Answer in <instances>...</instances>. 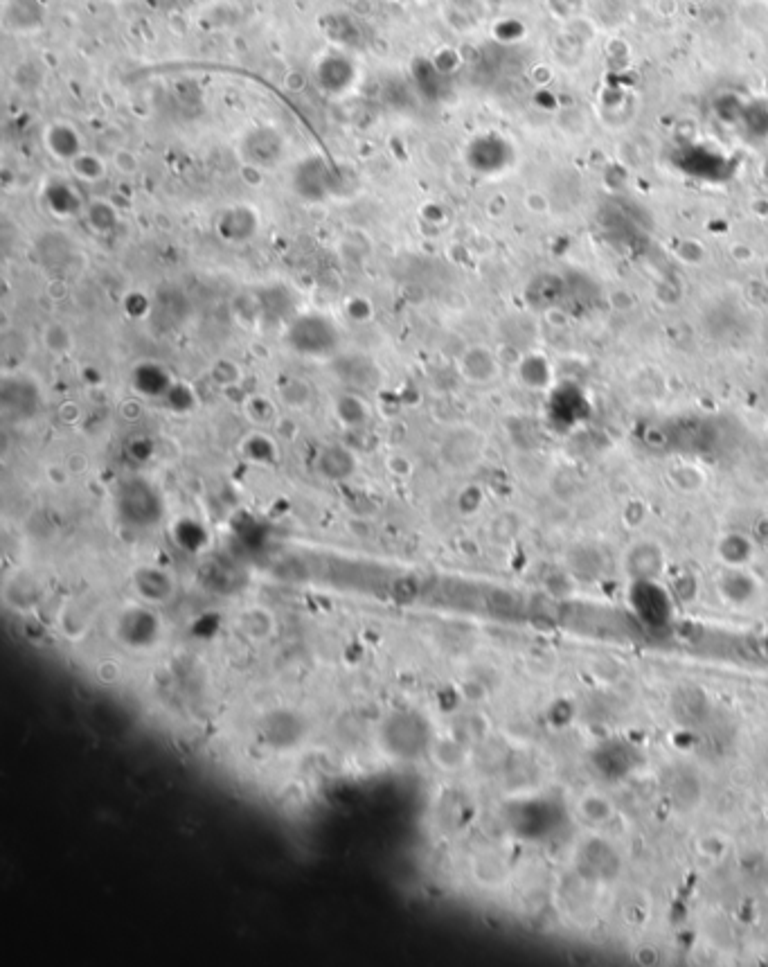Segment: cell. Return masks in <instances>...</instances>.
<instances>
[{"label":"cell","instance_id":"cell-7","mask_svg":"<svg viewBox=\"0 0 768 967\" xmlns=\"http://www.w3.org/2000/svg\"><path fill=\"white\" fill-rule=\"evenodd\" d=\"M334 413L338 422L345 424V427H361L370 418V406L359 393L347 390V393L338 395L334 402Z\"/></svg>","mask_w":768,"mask_h":967},{"label":"cell","instance_id":"cell-13","mask_svg":"<svg viewBox=\"0 0 768 967\" xmlns=\"http://www.w3.org/2000/svg\"><path fill=\"white\" fill-rule=\"evenodd\" d=\"M86 219L97 233H109V230H113L115 224H118V212H115V208L109 201L97 199L93 203H88Z\"/></svg>","mask_w":768,"mask_h":967},{"label":"cell","instance_id":"cell-16","mask_svg":"<svg viewBox=\"0 0 768 967\" xmlns=\"http://www.w3.org/2000/svg\"><path fill=\"white\" fill-rule=\"evenodd\" d=\"M70 165H73V170L77 172L79 179L84 181H100L106 172L104 161H100V158L93 154H79L77 158L70 161Z\"/></svg>","mask_w":768,"mask_h":967},{"label":"cell","instance_id":"cell-1","mask_svg":"<svg viewBox=\"0 0 768 967\" xmlns=\"http://www.w3.org/2000/svg\"><path fill=\"white\" fill-rule=\"evenodd\" d=\"M287 341L302 357H334L341 345L338 327L329 316L323 314H305L291 323L287 332Z\"/></svg>","mask_w":768,"mask_h":967},{"label":"cell","instance_id":"cell-3","mask_svg":"<svg viewBox=\"0 0 768 967\" xmlns=\"http://www.w3.org/2000/svg\"><path fill=\"white\" fill-rule=\"evenodd\" d=\"M235 629L244 641L264 645L278 636V618L264 605H248L235 616Z\"/></svg>","mask_w":768,"mask_h":967},{"label":"cell","instance_id":"cell-14","mask_svg":"<svg viewBox=\"0 0 768 967\" xmlns=\"http://www.w3.org/2000/svg\"><path fill=\"white\" fill-rule=\"evenodd\" d=\"M311 386L302 379H289L287 384L280 386V399L291 408H305L311 402Z\"/></svg>","mask_w":768,"mask_h":967},{"label":"cell","instance_id":"cell-9","mask_svg":"<svg viewBox=\"0 0 768 967\" xmlns=\"http://www.w3.org/2000/svg\"><path fill=\"white\" fill-rule=\"evenodd\" d=\"M46 143L52 149V154H55L57 158H64V161H73V158L82 154V152H79L77 133L70 127H61V124H57V127H50L48 136H46Z\"/></svg>","mask_w":768,"mask_h":967},{"label":"cell","instance_id":"cell-8","mask_svg":"<svg viewBox=\"0 0 768 967\" xmlns=\"http://www.w3.org/2000/svg\"><path fill=\"white\" fill-rule=\"evenodd\" d=\"M91 623H93L91 614H88V611L84 609V605H79V602H75V600L66 602V605L61 607V611H59L61 634L70 638V641H79V638H84L88 629H91Z\"/></svg>","mask_w":768,"mask_h":967},{"label":"cell","instance_id":"cell-19","mask_svg":"<svg viewBox=\"0 0 768 967\" xmlns=\"http://www.w3.org/2000/svg\"><path fill=\"white\" fill-rule=\"evenodd\" d=\"M345 312H347V316L352 318V321H370L372 305H370V300H365V298H350V300H347Z\"/></svg>","mask_w":768,"mask_h":967},{"label":"cell","instance_id":"cell-12","mask_svg":"<svg viewBox=\"0 0 768 967\" xmlns=\"http://www.w3.org/2000/svg\"><path fill=\"white\" fill-rule=\"evenodd\" d=\"M244 456L248 460H253V463L257 465H269L275 460V451L273 447V442L269 440V436L266 433H260V431H255V433H250V436L244 440Z\"/></svg>","mask_w":768,"mask_h":967},{"label":"cell","instance_id":"cell-11","mask_svg":"<svg viewBox=\"0 0 768 967\" xmlns=\"http://www.w3.org/2000/svg\"><path fill=\"white\" fill-rule=\"evenodd\" d=\"M41 339H43V345H46V350L57 354V357H66V354H70L75 348V336L64 323L46 325Z\"/></svg>","mask_w":768,"mask_h":967},{"label":"cell","instance_id":"cell-15","mask_svg":"<svg viewBox=\"0 0 768 967\" xmlns=\"http://www.w3.org/2000/svg\"><path fill=\"white\" fill-rule=\"evenodd\" d=\"M210 377H212L214 384H219L223 388H232V386L239 384L241 377H244V372H241L239 363L230 361V359H219L212 366Z\"/></svg>","mask_w":768,"mask_h":967},{"label":"cell","instance_id":"cell-6","mask_svg":"<svg viewBox=\"0 0 768 967\" xmlns=\"http://www.w3.org/2000/svg\"><path fill=\"white\" fill-rule=\"evenodd\" d=\"M316 469L323 478L329 481H345L356 472V458L350 449H345L343 445H329L316 460Z\"/></svg>","mask_w":768,"mask_h":967},{"label":"cell","instance_id":"cell-2","mask_svg":"<svg viewBox=\"0 0 768 967\" xmlns=\"http://www.w3.org/2000/svg\"><path fill=\"white\" fill-rule=\"evenodd\" d=\"M129 584L136 600L142 607L158 609L174 602L178 582L174 573L160 564H140L129 575Z\"/></svg>","mask_w":768,"mask_h":967},{"label":"cell","instance_id":"cell-18","mask_svg":"<svg viewBox=\"0 0 768 967\" xmlns=\"http://www.w3.org/2000/svg\"><path fill=\"white\" fill-rule=\"evenodd\" d=\"M113 165H115V170L127 174V176L138 174V170H140L138 156L129 152V149H118V152L113 154Z\"/></svg>","mask_w":768,"mask_h":967},{"label":"cell","instance_id":"cell-4","mask_svg":"<svg viewBox=\"0 0 768 967\" xmlns=\"http://www.w3.org/2000/svg\"><path fill=\"white\" fill-rule=\"evenodd\" d=\"M458 372L469 384H489L498 377V361L485 345H471L458 357Z\"/></svg>","mask_w":768,"mask_h":967},{"label":"cell","instance_id":"cell-17","mask_svg":"<svg viewBox=\"0 0 768 967\" xmlns=\"http://www.w3.org/2000/svg\"><path fill=\"white\" fill-rule=\"evenodd\" d=\"M93 674H95L97 683H102V686L111 688V686H120V683H122L124 668H122V663L118 659H102V661L95 663Z\"/></svg>","mask_w":768,"mask_h":967},{"label":"cell","instance_id":"cell-10","mask_svg":"<svg viewBox=\"0 0 768 967\" xmlns=\"http://www.w3.org/2000/svg\"><path fill=\"white\" fill-rule=\"evenodd\" d=\"M244 415L250 424H255V427L260 429L273 427V424L278 422V404L271 402V399L264 395H253L246 399Z\"/></svg>","mask_w":768,"mask_h":967},{"label":"cell","instance_id":"cell-5","mask_svg":"<svg viewBox=\"0 0 768 967\" xmlns=\"http://www.w3.org/2000/svg\"><path fill=\"white\" fill-rule=\"evenodd\" d=\"M3 596L7 605H14L16 609H32L39 605L43 596V584L37 575L30 571H16V575L5 580Z\"/></svg>","mask_w":768,"mask_h":967}]
</instances>
